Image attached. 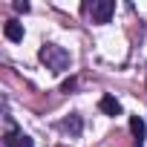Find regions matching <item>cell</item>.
Returning a JSON list of instances; mask_svg holds the SVG:
<instances>
[{
    "label": "cell",
    "instance_id": "obj_7",
    "mask_svg": "<svg viewBox=\"0 0 147 147\" xmlns=\"http://www.w3.org/2000/svg\"><path fill=\"white\" fill-rule=\"evenodd\" d=\"M15 147H35V141H32L29 136H23V133H18V138H15Z\"/></svg>",
    "mask_w": 147,
    "mask_h": 147
},
{
    "label": "cell",
    "instance_id": "obj_1",
    "mask_svg": "<svg viewBox=\"0 0 147 147\" xmlns=\"http://www.w3.org/2000/svg\"><path fill=\"white\" fill-rule=\"evenodd\" d=\"M40 61L52 69V72H63L69 69V52L58 43H43L40 46Z\"/></svg>",
    "mask_w": 147,
    "mask_h": 147
},
{
    "label": "cell",
    "instance_id": "obj_9",
    "mask_svg": "<svg viewBox=\"0 0 147 147\" xmlns=\"http://www.w3.org/2000/svg\"><path fill=\"white\" fill-rule=\"evenodd\" d=\"M15 9H18V12H23V15H26V12H29V3H26V0H18V3H15Z\"/></svg>",
    "mask_w": 147,
    "mask_h": 147
},
{
    "label": "cell",
    "instance_id": "obj_6",
    "mask_svg": "<svg viewBox=\"0 0 147 147\" xmlns=\"http://www.w3.org/2000/svg\"><path fill=\"white\" fill-rule=\"evenodd\" d=\"M61 127H63L66 133H72V136H78V133H81V118H78V115H69Z\"/></svg>",
    "mask_w": 147,
    "mask_h": 147
},
{
    "label": "cell",
    "instance_id": "obj_4",
    "mask_svg": "<svg viewBox=\"0 0 147 147\" xmlns=\"http://www.w3.org/2000/svg\"><path fill=\"white\" fill-rule=\"evenodd\" d=\"M98 110H101L104 115H121V104H118L113 95H104V98L98 101Z\"/></svg>",
    "mask_w": 147,
    "mask_h": 147
},
{
    "label": "cell",
    "instance_id": "obj_8",
    "mask_svg": "<svg viewBox=\"0 0 147 147\" xmlns=\"http://www.w3.org/2000/svg\"><path fill=\"white\" fill-rule=\"evenodd\" d=\"M75 84H78L75 78H66V81L61 84V90H63V92H72V90H75Z\"/></svg>",
    "mask_w": 147,
    "mask_h": 147
},
{
    "label": "cell",
    "instance_id": "obj_2",
    "mask_svg": "<svg viewBox=\"0 0 147 147\" xmlns=\"http://www.w3.org/2000/svg\"><path fill=\"white\" fill-rule=\"evenodd\" d=\"M113 12H115V3H113V0H95V3L90 6V15H92L95 23H110Z\"/></svg>",
    "mask_w": 147,
    "mask_h": 147
},
{
    "label": "cell",
    "instance_id": "obj_5",
    "mask_svg": "<svg viewBox=\"0 0 147 147\" xmlns=\"http://www.w3.org/2000/svg\"><path fill=\"white\" fill-rule=\"evenodd\" d=\"M130 133L138 138V144L144 141V136H147V124H144V118H141V115H133V118H130Z\"/></svg>",
    "mask_w": 147,
    "mask_h": 147
},
{
    "label": "cell",
    "instance_id": "obj_3",
    "mask_svg": "<svg viewBox=\"0 0 147 147\" xmlns=\"http://www.w3.org/2000/svg\"><path fill=\"white\" fill-rule=\"evenodd\" d=\"M3 35H6L12 43H20V40H23V23H18V20H6Z\"/></svg>",
    "mask_w": 147,
    "mask_h": 147
}]
</instances>
